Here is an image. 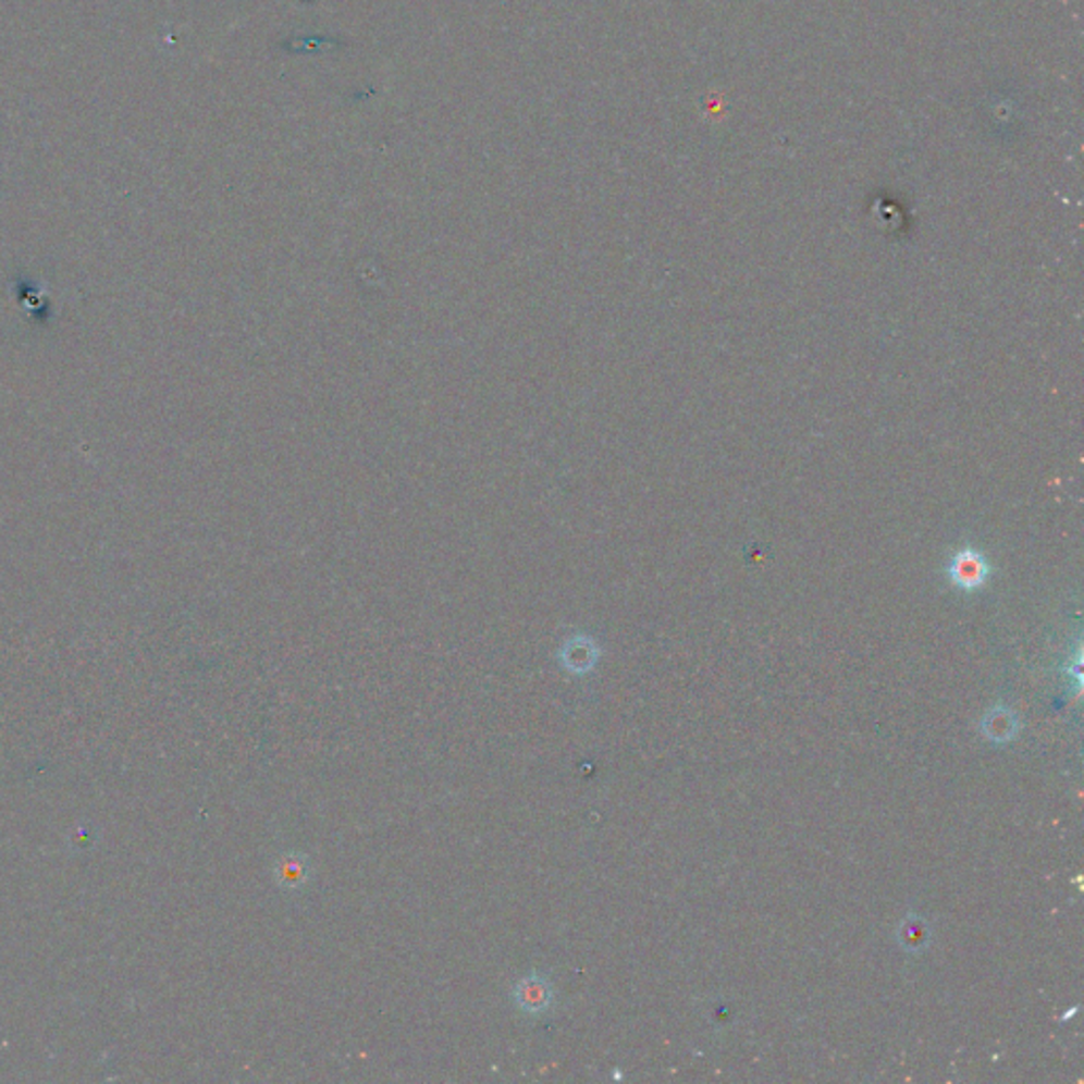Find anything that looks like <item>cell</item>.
I'll return each instance as SVG.
<instances>
[{"label":"cell","mask_w":1084,"mask_h":1084,"mask_svg":"<svg viewBox=\"0 0 1084 1084\" xmlns=\"http://www.w3.org/2000/svg\"><path fill=\"white\" fill-rule=\"evenodd\" d=\"M553 985L541 972H530L517 981L513 989V1000L526 1014H542L553 1007Z\"/></svg>","instance_id":"cell-1"},{"label":"cell","mask_w":1084,"mask_h":1084,"mask_svg":"<svg viewBox=\"0 0 1084 1084\" xmlns=\"http://www.w3.org/2000/svg\"><path fill=\"white\" fill-rule=\"evenodd\" d=\"M989 577V564L987 559L974 551V549H962L960 553L953 555L949 564V579L956 582L960 589H978L987 582Z\"/></svg>","instance_id":"cell-2"},{"label":"cell","mask_w":1084,"mask_h":1084,"mask_svg":"<svg viewBox=\"0 0 1084 1084\" xmlns=\"http://www.w3.org/2000/svg\"><path fill=\"white\" fill-rule=\"evenodd\" d=\"M310 877L311 862L306 853H284L273 864V879L280 888H286V890L304 888L310 882Z\"/></svg>","instance_id":"cell-3"},{"label":"cell","mask_w":1084,"mask_h":1084,"mask_svg":"<svg viewBox=\"0 0 1084 1084\" xmlns=\"http://www.w3.org/2000/svg\"><path fill=\"white\" fill-rule=\"evenodd\" d=\"M981 727H983V734L991 741L1005 743L1019 734V718L1012 710L998 705L985 714Z\"/></svg>","instance_id":"cell-4"},{"label":"cell","mask_w":1084,"mask_h":1084,"mask_svg":"<svg viewBox=\"0 0 1084 1084\" xmlns=\"http://www.w3.org/2000/svg\"><path fill=\"white\" fill-rule=\"evenodd\" d=\"M562 665L572 672V674H584L589 672L595 661H598V649L589 642V640H575V642H568L562 651Z\"/></svg>","instance_id":"cell-5"}]
</instances>
